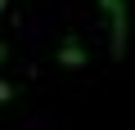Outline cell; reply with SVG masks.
Listing matches in <instances>:
<instances>
[{
    "mask_svg": "<svg viewBox=\"0 0 135 130\" xmlns=\"http://www.w3.org/2000/svg\"><path fill=\"white\" fill-rule=\"evenodd\" d=\"M59 63H63L68 72H77V67H86V49L77 45V36H68V40L59 45Z\"/></svg>",
    "mask_w": 135,
    "mask_h": 130,
    "instance_id": "6da1fadb",
    "label": "cell"
},
{
    "mask_svg": "<svg viewBox=\"0 0 135 130\" xmlns=\"http://www.w3.org/2000/svg\"><path fill=\"white\" fill-rule=\"evenodd\" d=\"M0 9H9V0H0Z\"/></svg>",
    "mask_w": 135,
    "mask_h": 130,
    "instance_id": "3957f363",
    "label": "cell"
},
{
    "mask_svg": "<svg viewBox=\"0 0 135 130\" xmlns=\"http://www.w3.org/2000/svg\"><path fill=\"white\" fill-rule=\"evenodd\" d=\"M5 99H14V85H5V81H0V103H5Z\"/></svg>",
    "mask_w": 135,
    "mask_h": 130,
    "instance_id": "7a4b0ae2",
    "label": "cell"
}]
</instances>
